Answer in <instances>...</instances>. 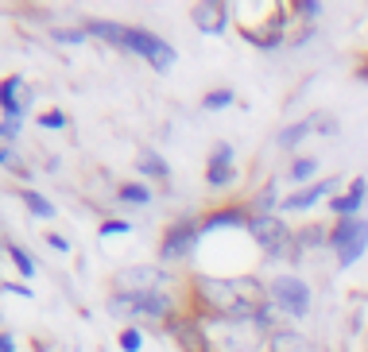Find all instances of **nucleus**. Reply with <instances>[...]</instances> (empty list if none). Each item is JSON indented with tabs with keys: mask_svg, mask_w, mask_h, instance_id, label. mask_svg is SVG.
Segmentation results:
<instances>
[{
	"mask_svg": "<svg viewBox=\"0 0 368 352\" xmlns=\"http://www.w3.org/2000/svg\"><path fill=\"white\" fill-rule=\"evenodd\" d=\"M206 178H209V186H217V190L233 182V147H229V143H217L214 147L209 167H206Z\"/></svg>",
	"mask_w": 368,
	"mask_h": 352,
	"instance_id": "1a4fd4ad",
	"label": "nucleus"
},
{
	"mask_svg": "<svg viewBox=\"0 0 368 352\" xmlns=\"http://www.w3.org/2000/svg\"><path fill=\"white\" fill-rule=\"evenodd\" d=\"M221 225H244V213L241 209H225V213H214L206 221V228H221Z\"/></svg>",
	"mask_w": 368,
	"mask_h": 352,
	"instance_id": "dca6fc26",
	"label": "nucleus"
},
{
	"mask_svg": "<svg viewBox=\"0 0 368 352\" xmlns=\"http://www.w3.org/2000/svg\"><path fill=\"white\" fill-rule=\"evenodd\" d=\"M272 298L280 310H287L291 317H302L310 310V291L302 279H294V275H283V279L272 283Z\"/></svg>",
	"mask_w": 368,
	"mask_h": 352,
	"instance_id": "20e7f679",
	"label": "nucleus"
},
{
	"mask_svg": "<svg viewBox=\"0 0 368 352\" xmlns=\"http://www.w3.org/2000/svg\"><path fill=\"white\" fill-rule=\"evenodd\" d=\"M318 170V163L314 159H294V167H291V178L294 182H302V178H310Z\"/></svg>",
	"mask_w": 368,
	"mask_h": 352,
	"instance_id": "6ab92c4d",
	"label": "nucleus"
},
{
	"mask_svg": "<svg viewBox=\"0 0 368 352\" xmlns=\"http://www.w3.org/2000/svg\"><path fill=\"white\" fill-rule=\"evenodd\" d=\"M0 163H8V155H4V151H0Z\"/></svg>",
	"mask_w": 368,
	"mask_h": 352,
	"instance_id": "c756f323",
	"label": "nucleus"
},
{
	"mask_svg": "<svg viewBox=\"0 0 368 352\" xmlns=\"http://www.w3.org/2000/svg\"><path fill=\"white\" fill-rule=\"evenodd\" d=\"M252 236L260 240V248H268L272 256H280V252H287V244H291V233H287V225H283L280 217H272V213H264V217H252Z\"/></svg>",
	"mask_w": 368,
	"mask_h": 352,
	"instance_id": "39448f33",
	"label": "nucleus"
},
{
	"mask_svg": "<svg viewBox=\"0 0 368 352\" xmlns=\"http://www.w3.org/2000/svg\"><path fill=\"white\" fill-rule=\"evenodd\" d=\"M120 198H125V201H136V206H144L151 194H147V186H125V190H120Z\"/></svg>",
	"mask_w": 368,
	"mask_h": 352,
	"instance_id": "5701e85b",
	"label": "nucleus"
},
{
	"mask_svg": "<svg viewBox=\"0 0 368 352\" xmlns=\"http://www.w3.org/2000/svg\"><path fill=\"white\" fill-rule=\"evenodd\" d=\"M23 81L20 78H8V81H0V105H4V112L12 120H20V112H23Z\"/></svg>",
	"mask_w": 368,
	"mask_h": 352,
	"instance_id": "ddd939ff",
	"label": "nucleus"
},
{
	"mask_svg": "<svg viewBox=\"0 0 368 352\" xmlns=\"http://www.w3.org/2000/svg\"><path fill=\"white\" fill-rule=\"evenodd\" d=\"M159 267H132V271L120 275V291L125 294H159L155 286H159Z\"/></svg>",
	"mask_w": 368,
	"mask_h": 352,
	"instance_id": "6e6552de",
	"label": "nucleus"
},
{
	"mask_svg": "<svg viewBox=\"0 0 368 352\" xmlns=\"http://www.w3.org/2000/svg\"><path fill=\"white\" fill-rule=\"evenodd\" d=\"M333 186H338V182H333V178H326V182H314V186H310V190H299V194H291V198L283 201V209H310V206H318V201H322V198H330V194H333Z\"/></svg>",
	"mask_w": 368,
	"mask_h": 352,
	"instance_id": "9d476101",
	"label": "nucleus"
},
{
	"mask_svg": "<svg viewBox=\"0 0 368 352\" xmlns=\"http://www.w3.org/2000/svg\"><path fill=\"white\" fill-rule=\"evenodd\" d=\"M39 124H43V128H62V124H67V117H62L59 109H51V112H43V120H39Z\"/></svg>",
	"mask_w": 368,
	"mask_h": 352,
	"instance_id": "b1692460",
	"label": "nucleus"
},
{
	"mask_svg": "<svg viewBox=\"0 0 368 352\" xmlns=\"http://www.w3.org/2000/svg\"><path fill=\"white\" fill-rule=\"evenodd\" d=\"M364 194H368V182H364V178H357V182L349 186L345 194H341V198H333V213H338V217H357V209H361Z\"/></svg>",
	"mask_w": 368,
	"mask_h": 352,
	"instance_id": "f8f14e48",
	"label": "nucleus"
},
{
	"mask_svg": "<svg viewBox=\"0 0 368 352\" xmlns=\"http://www.w3.org/2000/svg\"><path fill=\"white\" fill-rule=\"evenodd\" d=\"M47 244H51V248H54V252H67V240H62V236H54V233H51V236H47Z\"/></svg>",
	"mask_w": 368,
	"mask_h": 352,
	"instance_id": "bb28decb",
	"label": "nucleus"
},
{
	"mask_svg": "<svg viewBox=\"0 0 368 352\" xmlns=\"http://www.w3.org/2000/svg\"><path fill=\"white\" fill-rule=\"evenodd\" d=\"M0 352H16V345H12V337H4V333H0Z\"/></svg>",
	"mask_w": 368,
	"mask_h": 352,
	"instance_id": "cd10ccee",
	"label": "nucleus"
},
{
	"mask_svg": "<svg viewBox=\"0 0 368 352\" xmlns=\"http://www.w3.org/2000/svg\"><path fill=\"white\" fill-rule=\"evenodd\" d=\"M0 136L16 140V136H20V124H16V120H0Z\"/></svg>",
	"mask_w": 368,
	"mask_h": 352,
	"instance_id": "a878e982",
	"label": "nucleus"
},
{
	"mask_svg": "<svg viewBox=\"0 0 368 352\" xmlns=\"http://www.w3.org/2000/svg\"><path fill=\"white\" fill-rule=\"evenodd\" d=\"M117 306L140 310V314H151V317L167 314V298H163V294H120V302H117Z\"/></svg>",
	"mask_w": 368,
	"mask_h": 352,
	"instance_id": "9b49d317",
	"label": "nucleus"
},
{
	"mask_svg": "<svg viewBox=\"0 0 368 352\" xmlns=\"http://www.w3.org/2000/svg\"><path fill=\"white\" fill-rule=\"evenodd\" d=\"M202 294L214 302V310L233 317H264V291L248 279H206Z\"/></svg>",
	"mask_w": 368,
	"mask_h": 352,
	"instance_id": "f257e3e1",
	"label": "nucleus"
},
{
	"mask_svg": "<svg viewBox=\"0 0 368 352\" xmlns=\"http://www.w3.org/2000/svg\"><path fill=\"white\" fill-rule=\"evenodd\" d=\"M361 78H364V81H368V66H364V70H361Z\"/></svg>",
	"mask_w": 368,
	"mask_h": 352,
	"instance_id": "c85d7f7f",
	"label": "nucleus"
},
{
	"mask_svg": "<svg viewBox=\"0 0 368 352\" xmlns=\"http://www.w3.org/2000/svg\"><path fill=\"white\" fill-rule=\"evenodd\" d=\"M125 51H136L144 62H151L155 70H171L175 66V47L163 43L159 35H151V31H140V28H128V47Z\"/></svg>",
	"mask_w": 368,
	"mask_h": 352,
	"instance_id": "7ed1b4c3",
	"label": "nucleus"
},
{
	"mask_svg": "<svg viewBox=\"0 0 368 352\" xmlns=\"http://www.w3.org/2000/svg\"><path fill=\"white\" fill-rule=\"evenodd\" d=\"M140 345H144L140 329H125V333H120V348H125V352H140Z\"/></svg>",
	"mask_w": 368,
	"mask_h": 352,
	"instance_id": "412c9836",
	"label": "nucleus"
},
{
	"mask_svg": "<svg viewBox=\"0 0 368 352\" xmlns=\"http://www.w3.org/2000/svg\"><path fill=\"white\" fill-rule=\"evenodd\" d=\"M140 170H144V175H159V178H167V163H159L155 155H144Z\"/></svg>",
	"mask_w": 368,
	"mask_h": 352,
	"instance_id": "4be33fe9",
	"label": "nucleus"
},
{
	"mask_svg": "<svg viewBox=\"0 0 368 352\" xmlns=\"http://www.w3.org/2000/svg\"><path fill=\"white\" fill-rule=\"evenodd\" d=\"M117 233H128L125 221H109V225H101V236H117Z\"/></svg>",
	"mask_w": 368,
	"mask_h": 352,
	"instance_id": "393cba45",
	"label": "nucleus"
},
{
	"mask_svg": "<svg viewBox=\"0 0 368 352\" xmlns=\"http://www.w3.org/2000/svg\"><path fill=\"white\" fill-rule=\"evenodd\" d=\"M194 23H198V31H206V35H221L229 23V8L221 4V0H202L198 8H194Z\"/></svg>",
	"mask_w": 368,
	"mask_h": 352,
	"instance_id": "0eeeda50",
	"label": "nucleus"
},
{
	"mask_svg": "<svg viewBox=\"0 0 368 352\" xmlns=\"http://www.w3.org/2000/svg\"><path fill=\"white\" fill-rule=\"evenodd\" d=\"M225 105H233V89H214L206 97V109H225Z\"/></svg>",
	"mask_w": 368,
	"mask_h": 352,
	"instance_id": "aec40b11",
	"label": "nucleus"
},
{
	"mask_svg": "<svg viewBox=\"0 0 368 352\" xmlns=\"http://www.w3.org/2000/svg\"><path fill=\"white\" fill-rule=\"evenodd\" d=\"M20 198H23V206L35 213V217H54V206L47 198H39L35 190H20Z\"/></svg>",
	"mask_w": 368,
	"mask_h": 352,
	"instance_id": "2eb2a0df",
	"label": "nucleus"
},
{
	"mask_svg": "<svg viewBox=\"0 0 368 352\" xmlns=\"http://www.w3.org/2000/svg\"><path fill=\"white\" fill-rule=\"evenodd\" d=\"M194 244H198V225H194V221H178V225L167 228V236H163V256L178 259V256H186Z\"/></svg>",
	"mask_w": 368,
	"mask_h": 352,
	"instance_id": "423d86ee",
	"label": "nucleus"
},
{
	"mask_svg": "<svg viewBox=\"0 0 368 352\" xmlns=\"http://www.w3.org/2000/svg\"><path fill=\"white\" fill-rule=\"evenodd\" d=\"M330 248H338V264L353 267L368 248V221L364 217H341L330 233Z\"/></svg>",
	"mask_w": 368,
	"mask_h": 352,
	"instance_id": "f03ea898",
	"label": "nucleus"
},
{
	"mask_svg": "<svg viewBox=\"0 0 368 352\" xmlns=\"http://www.w3.org/2000/svg\"><path fill=\"white\" fill-rule=\"evenodd\" d=\"M310 128H314V120H302V124H294V128H287V132L280 136V143H283V147H294V143L302 140V136L310 132Z\"/></svg>",
	"mask_w": 368,
	"mask_h": 352,
	"instance_id": "f3484780",
	"label": "nucleus"
},
{
	"mask_svg": "<svg viewBox=\"0 0 368 352\" xmlns=\"http://www.w3.org/2000/svg\"><path fill=\"white\" fill-rule=\"evenodd\" d=\"M89 31L101 35V39H109V43H117V47H128V28H120V23H113V20H93Z\"/></svg>",
	"mask_w": 368,
	"mask_h": 352,
	"instance_id": "4468645a",
	"label": "nucleus"
},
{
	"mask_svg": "<svg viewBox=\"0 0 368 352\" xmlns=\"http://www.w3.org/2000/svg\"><path fill=\"white\" fill-rule=\"evenodd\" d=\"M8 256H12V264L20 267V271L28 275V279H31V275H35V264H31V256H28V252H23V248H16V244H12V248H8Z\"/></svg>",
	"mask_w": 368,
	"mask_h": 352,
	"instance_id": "a211bd4d",
	"label": "nucleus"
}]
</instances>
